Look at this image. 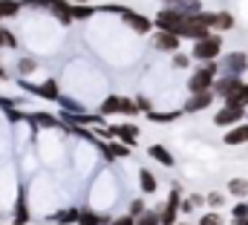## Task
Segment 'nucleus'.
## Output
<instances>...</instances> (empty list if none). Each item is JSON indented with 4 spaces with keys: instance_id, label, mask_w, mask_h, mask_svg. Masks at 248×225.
<instances>
[{
    "instance_id": "nucleus-5",
    "label": "nucleus",
    "mask_w": 248,
    "mask_h": 225,
    "mask_svg": "<svg viewBox=\"0 0 248 225\" xmlns=\"http://www.w3.org/2000/svg\"><path fill=\"white\" fill-rule=\"evenodd\" d=\"M122 17H124V23H127L136 35H147V32L153 29V20H150V17H144V15H139V12H133V9H127Z\"/></svg>"
},
{
    "instance_id": "nucleus-17",
    "label": "nucleus",
    "mask_w": 248,
    "mask_h": 225,
    "mask_svg": "<svg viewBox=\"0 0 248 225\" xmlns=\"http://www.w3.org/2000/svg\"><path fill=\"white\" fill-rule=\"evenodd\" d=\"M124 110V96H110V98H104L101 101V115H116V112Z\"/></svg>"
},
{
    "instance_id": "nucleus-16",
    "label": "nucleus",
    "mask_w": 248,
    "mask_h": 225,
    "mask_svg": "<svg viewBox=\"0 0 248 225\" xmlns=\"http://www.w3.org/2000/svg\"><path fill=\"white\" fill-rule=\"evenodd\" d=\"M78 217H81V211H78V208H61V211H55V214H52V223L75 225V223H78Z\"/></svg>"
},
{
    "instance_id": "nucleus-25",
    "label": "nucleus",
    "mask_w": 248,
    "mask_h": 225,
    "mask_svg": "<svg viewBox=\"0 0 248 225\" xmlns=\"http://www.w3.org/2000/svg\"><path fill=\"white\" fill-rule=\"evenodd\" d=\"M20 12V0H0V17H15Z\"/></svg>"
},
{
    "instance_id": "nucleus-12",
    "label": "nucleus",
    "mask_w": 248,
    "mask_h": 225,
    "mask_svg": "<svg viewBox=\"0 0 248 225\" xmlns=\"http://www.w3.org/2000/svg\"><path fill=\"white\" fill-rule=\"evenodd\" d=\"M98 150H101L110 162H113V159H127V156H130V147H127V145H119V142H101Z\"/></svg>"
},
{
    "instance_id": "nucleus-23",
    "label": "nucleus",
    "mask_w": 248,
    "mask_h": 225,
    "mask_svg": "<svg viewBox=\"0 0 248 225\" xmlns=\"http://www.w3.org/2000/svg\"><path fill=\"white\" fill-rule=\"evenodd\" d=\"M228 193H234L237 199H246L248 196V179H231L228 182Z\"/></svg>"
},
{
    "instance_id": "nucleus-41",
    "label": "nucleus",
    "mask_w": 248,
    "mask_h": 225,
    "mask_svg": "<svg viewBox=\"0 0 248 225\" xmlns=\"http://www.w3.org/2000/svg\"><path fill=\"white\" fill-rule=\"evenodd\" d=\"M165 3H190V0H165Z\"/></svg>"
},
{
    "instance_id": "nucleus-26",
    "label": "nucleus",
    "mask_w": 248,
    "mask_h": 225,
    "mask_svg": "<svg viewBox=\"0 0 248 225\" xmlns=\"http://www.w3.org/2000/svg\"><path fill=\"white\" fill-rule=\"evenodd\" d=\"M95 12H98L95 6H84V3H81V6H72V20H87V17H93Z\"/></svg>"
},
{
    "instance_id": "nucleus-31",
    "label": "nucleus",
    "mask_w": 248,
    "mask_h": 225,
    "mask_svg": "<svg viewBox=\"0 0 248 225\" xmlns=\"http://www.w3.org/2000/svg\"><path fill=\"white\" fill-rule=\"evenodd\" d=\"M199 225H222V217L219 214H202L199 217Z\"/></svg>"
},
{
    "instance_id": "nucleus-8",
    "label": "nucleus",
    "mask_w": 248,
    "mask_h": 225,
    "mask_svg": "<svg viewBox=\"0 0 248 225\" xmlns=\"http://www.w3.org/2000/svg\"><path fill=\"white\" fill-rule=\"evenodd\" d=\"M246 118V110H237V107H222V110L214 115V124L217 127H231V124H240Z\"/></svg>"
},
{
    "instance_id": "nucleus-40",
    "label": "nucleus",
    "mask_w": 248,
    "mask_h": 225,
    "mask_svg": "<svg viewBox=\"0 0 248 225\" xmlns=\"http://www.w3.org/2000/svg\"><path fill=\"white\" fill-rule=\"evenodd\" d=\"M6 78H9V75H6V69L0 66V81H6Z\"/></svg>"
},
{
    "instance_id": "nucleus-4",
    "label": "nucleus",
    "mask_w": 248,
    "mask_h": 225,
    "mask_svg": "<svg viewBox=\"0 0 248 225\" xmlns=\"http://www.w3.org/2000/svg\"><path fill=\"white\" fill-rule=\"evenodd\" d=\"M20 87H23L26 93H32V96H38V98H46V101H58V98H61V90H58V81H55V78H49V81H44V84L20 81Z\"/></svg>"
},
{
    "instance_id": "nucleus-43",
    "label": "nucleus",
    "mask_w": 248,
    "mask_h": 225,
    "mask_svg": "<svg viewBox=\"0 0 248 225\" xmlns=\"http://www.w3.org/2000/svg\"><path fill=\"white\" fill-rule=\"evenodd\" d=\"M176 225H187V223H176Z\"/></svg>"
},
{
    "instance_id": "nucleus-34",
    "label": "nucleus",
    "mask_w": 248,
    "mask_h": 225,
    "mask_svg": "<svg viewBox=\"0 0 248 225\" xmlns=\"http://www.w3.org/2000/svg\"><path fill=\"white\" fill-rule=\"evenodd\" d=\"M20 6H29V9H49V0H20Z\"/></svg>"
},
{
    "instance_id": "nucleus-3",
    "label": "nucleus",
    "mask_w": 248,
    "mask_h": 225,
    "mask_svg": "<svg viewBox=\"0 0 248 225\" xmlns=\"http://www.w3.org/2000/svg\"><path fill=\"white\" fill-rule=\"evenodd\" d=\"M219 52H222V38H219V35H211V38H205V41H196V44H193V58H196V61H202V64L217 61Z\"/></svg>"
},
{
    "instance_id": "nucleus-32",
    "label": "nucleus",
    "mask_w": 248,
    "mask_h": 225,
    "mask_svg": "<svg viewBox=\"0 0 248 225\" xmlns=\"http://www.w3.org/2000/svg\"><path fill=\"white\" fill-rule=\"evenodd\" d=\"M98 12H113V15H124L127 12V6H119V3H107V6H98Z\"/></svg>"
},
{
    "instance_id": "nucleus-15",
    "label": "nucleus",
    "mask_w": 248,
    "mask_h": 225,
    "mask_svg": "<svg viewBox=\"0 0 248 225\" xmlns=\"http://www.w3.org/2000/svg\"><path fill=\"white\" fill-rule=\"evenodd\" d=\"M15 225H26L29 220V205H26V191L20 188V193H17V202H15Z\"/></svg>"
},
{
    "instance_id": "nucleus-11",
    "label": "nucleus",
    "mask_w": 248,
    "mask_h": 225,
    "mask_svg": "<svg viewBox=\"0 0 248 225\" xmlns=\"http://www.w3.org/2000/svg\"><path fill=\"white\" fill-rule=\"evenodd\" d=\"M49 12L58 17V23H63V26L72 23V6H69V0H49Z\"/></svg>"
},
{
    "instance_id": "nucleus-33",
    "label": "nucleus",
    "mask_w": 248,
    "mask_h": 225,
    "mask_svg": "<svg viewBox=\"0 0 248 225\" xmlns=\"http://www.w3.org/2000/svg\"><path fill=\"white\" fill-rule=\"evenodd\" d=\"M136 107H139L141 112H153V104H150L147 96H139V98H136Z\"/></svg>"
},
{
    "instance_id": "nucleus-18",
    "label": "nucleus",
    "mask_w": 248,
    "mask_h": 225,
    "mask_svg": "<svg viewBox=\"0 0 248 225\" xmlns=\"http://www.w3.org/2000/svg\"><path fill=\"white\" fill-rule=\"evenodd\" d=\"M139 185H141V191H144V193H156V191H159L156 176H153L147 168H139Z\"/></svg>"
},
{
    "instance_id": "nucleus-24",
    "label": "nucleus",
    "mask_w": 248,
    "mask_h": 225,
    "mask_svg": "<svg viewBox=\"0 0 248 225\" xmlns=\"http://www.w3.org/2000/svg\"><path fill=\"white\" fill-rule=\"evenodd\" d=\"M214 29H219V32L234 29V15H231V12H217V23H214Z\"/></svg>"
},
{
    "instance_id": "nucleus-2",
    "label": "nucleus",
    "mask_w": 248,
    "mask_h": 225,
    "mask_svg": "<svg viewBox=\"0 0 248 225\" xmlns=\"http://www.w3.org/2000/svg\"><path fill=\"white\" fill-rule=\"evenodd\" d=\"M187 17L182 15V9L179 6H168V9H162L159 15H156V20H153V26H159V32H170V35H176L179 38V32L185 29ZM182 41V38H179Z\"/></svg>"
},
{
    "instance_id": "nucleus-6",
    "label": "nucleus",
    "mask_w": 248,
    "mask_h": 225,
    "mask_svg": "<svg viewBox=\"0 0 248 225\" xmlns=\"http://www.w3.org/2000/svg\"><path fill=\"white\" fill-rule=\"evenodd\" d=\"M23 121L35 124V127H58V130H69L63 121H58V115H52V112H23Z\"/></svg>"
},
{
    "instance_id": "nucleus-27",
    "label": "nucleus",
    "mask_w": 248,
    "mask_h": 225,
    "mask_svg": "<svg viewBox=\"0 0 248 225\" xmlns=\"http://www.w3.org/2000/svg\"><path fill=\"white\" fill-rule=\"evenodd\" d=\"M234 217V225H248V202H240V205H234V211H231Z\"/></svg>"
},
{
    "instance_id": "nucleus-38",
    "label": "nucleus",
    "mask_w": 248,
    "mask_h": 225,
    "mask_svg": "<svg viewBox=\"0 0 248 225\" xmlns=\"http://www.w3.org/2000/svg\"><path fill=\"white\" fill-rule=\"evenodd\" d=\"M0 107H3V110H15V101L6 98V96H0Z\"/></svg>"
},
{
    "instance_id": "nucleus-13",
    "label": "nucleus",
    "mask_w": 248,
    "mask_h": 225,
    "mask_svg": "<svg viewBox=\"0 0 248 225\" xmlns=\"http://www.w3.org/2000/svg\"><path fill=\"white\" fill-rule=\"evenodd\" d=\"M225 101V107H237V110H246L248 107V84H240L228 98H222Z\"/></svg>"
},
{
    "instance_id": "nucleus-9",
    "label": "nucleus",
    "mask_w": 248,
    "mask_h": 225,
    "mask_svg": "<svg viewBox=\"0 0 248 225\" xmlns=\"http://www.w3.org/2000/svg\"><path fill=\"white\" fill-rule=\"evenodd\" d=\"M214 104V90L211 93H196V96H190L185 104H182V112H199V110H208Z\"/></svg>"
},
{
    "instance_id": "nucleus-36",
    "label": "nucleus",
    "mask_w": 248,
    "mask_h": 225,
    "mask_svg": "<svg viewBox=\"0 0 248 225\" xmlns=\"http://www.w3.org/2000/svg\"><path fill=\"white\" fill-rule=\"evenodd\" d=\"M205 202H208L211 208H219V205H222V193H208V196H205Z\"/></svg>"
},
{
    "instance_id": "nucleus-28",
    "label": "nucleus",
    "mask_w": 248,
    "mask_h": 225,
    "mask_svg": "<svg viewBox=\"0 0 248 225\" xmlns=\"http://www.w3.org/2000/svg\"><path fill=\"white\" fill-rule=\"evenodd\" d=\"M35 69H38V61H35V58H20V61H17V72H20V75H29V72H35Z\"/></svg>"
},
{
    "instance_id": "nucleus-14",
    "label": "nucleus",
    "mask_w": 248,
    "mask_h": 225,
    "mask_svg": "<svg viewBox=\"0 0 248 225\" xmlns=\"http://www.w3.org/2000/svg\"><path fill=\"white\" fill-rule=\"evenodd\" d=\"M147 153H150V159H156V162H162L165 168H173V165H176V159H173V153H170V150H168L165 145H150V150H147Z\"/></svg>"
},
{
    "instance_id": "nucleus-35",
    "label": "nucleus",
    "mask_w": 248,
    "mask_h": 225,
    "mask_svg": "<svg viewBox=\"0 0 248 225\" xmlns=\"http://www.w3.org/2000/svg\"><path fill=\"white\" fill-rule=\"evenodd\" d=\"M187 64H190V58H187V55H182V52H176V55H173V66H176V69H185Z\"/></svg>"
},
{
    "instance_id": "nucleus-42",
    "label": "nucleus",
    "mask_w": 248,
    "mask_h": 225,
    "mask_svg": "<svg viewBox=\"0 0 248 225\" xmlns=\"http://www.w3.org/2000/svg\"><path fill=\"white\" fill-rule=\"evenodd\" d=\"M69 3H75V6H81V3H87V0H69Z\"/></svg>"
},
{
    "instance_id": "nucleus-10",
    "label": "nucleus",
    "mask_w": 248,
    "mask_h": 225,
    "mask_svg": "<svg viewBox=\"0 0 248 225\" xmlns=\"http://www.w3.org/2000/svg\"><path fill=\"white\" fill-rule=\"evenodd\" d=\"M153 47L159 49V52H179V38L176 35H170V32H156L153 35Z\"/></svg>"
},
{
    "instance_id": "nucleus-21",
    "label": "nucleus",
    "mask_w": 248,
    "mask_h": 225,
    "mask_svg": "<svg viewBox=\"0 0 248 225\" xmlns=\"http://www.w3.org/2000/svg\"><path fill=\"white\" fill-rule=\"evenodd\" d=\"M179 115H182V110H170V112L153 110V112H147V118H150V121H156V124H170V121H176Z\"/></svg>"
},
{
    "instance_id": "nucleus-30",
    "label": "nucleus",
    "mask_w": 248,
    "mask_h": 225,
    "mask_svg": "<svg viewBox=\"0 0 248 225\" xmlns=\"http://www.w3.org/2000/svg\"><path fill=\"white\" fill-rule=\"evenodd\" d=\"M144 211H147V205H144V199H133V202H130V211H127V214H130L133 220H139V217H141Z\"/></svg>"
},
{
    "instance_id": "nucleus-7",
    "label": "nucleus",
    "mask_w": 248,
    "mask_h": 225,
    "mask_svg": "<svg viewBox=\"0 0 248 225\" xmlns=\"http://www.w3.org/2000/svg\"><path fill=\"white\" fill-rule=\"evenodd\" d=\"M240 84H243V78L228 72V75H222V78H217V81H214V96H219V98H228V96H231V93H234Z\"/></svg>"
},
{
    "instance_id": "nucleus-39",
    "label": "nucleus",
    "mask_w": 248,
    "mask_h": 225,
    "mask_svg": "<svg viewBox=\"0 0 248 225\" xmlns=\"http://www.w3.org/2000/svg\"><path fill=\"white\" fill-rule=\"evenodd\" d=\"M190 202H193V208H196V205H202V202H205V196H199V193H193V196H190Z\"/></svg>"
},
{
    "instance_id": "nucleus-1",
    "label": "nucleus",
    "mask_w": 248,
    "mask_h": 225,
    "mask_svg": "<svg viewBox=\"0 0 248 225\" xmlns=\"http://www.w3.org/2000/svg\"><path fill=\"white\" fill-rule=\"evenodd\" d=\"M217 61H208V64H202L190 78H187V90H190V96H196V93H211L214 90V81H217Z\"/></svg>"
},
{
    "instance_id": "nucleus-19",
    "label": "nucleus",
    "mask_w": 248,
    "mask_h": 225,
    "mask_svg": "<svg viewBox=\"0 0 248 225\" xmlns=\"http://www.w3.org/2000/svg\"><path fill=\"white\" fill-rule=\"evenodd\" d=\"M246 66H248V58L243 52H231V55L225 58V69H231V75H240Z\"/></svg>"
},
{
    "instance_id": "nucleus-20",
    "label": "nucleus",
    "mask_w": 248,
    "mask_h": 225,
    "mask_svg": "<svg viewBox=\"0 0 248 225\" xmlns=\"http://www.w3.org/2000/svg\"><path fill=\"white\" fill-rule=\"evenodd\" d=\"M248 142V124H237L234 130L225 133V145H246Z\"/></svg>"
},
{
    "instance_id": "nucleus-37",
    "label": "nucleus",
    "mask_w": 248,
    "mask_h": 225,
    "mask_svg": "<svg viewBox=\"0 0 248 225\" xmlns=\"http://www.w3.org/2000/svg\"><path fill=\"white\" fill-rule=\"evenodd\" d=\"M110 225H136V220H133L130 214H122L119 220H113V223H110Z\"/></svg>"
},
{
    "instance_id": "nucleus-29",
    "label": "nucleus",
    "mask_w": 248,
    "mask_h": 225,
    "mask_svg": "<svg viewBox=\"0 0 248 225\" xmlns=\"http://www.w3.org/2000/svg\"><path fill=\"white\" fill-rule=\"evenodd\" d=\"M136 225H162V220H159V211H144V214L136 220Z\"/></svg>"
},
{
    "instance_id": "nucleus-22",
    "label": "nucleus",
    "mask_w": 248,
    "mask_h": 225,
    "mask_svg": "<svg viewBox=\"0 0 248 225\" xmlns=\"http://www.w3.org/2000/svg\"><path fill=\"white\" fill-rule=\"evenodd\" d=\"M107 223H113V220L98 217L95 211H81V217H78V225H107Z\"/></svg>"
}]
</instances>
